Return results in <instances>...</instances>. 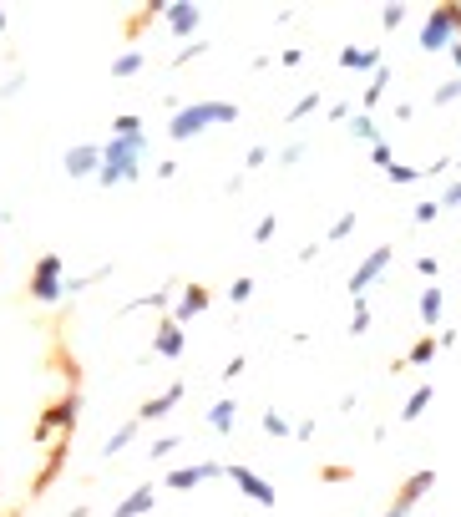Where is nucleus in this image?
<instances>
[{"label":"nucleus","instance_id":"nucleus-10","mask_svg":"<svg viewBox=\"0 0 461 517\" xmlns=\"http://www.w3.org/2000/svg\"><path fill=\"white\" fill-rule=\"evenodd\" d=\"M340 66H345V71H370V77H375V71H380V51H370V46H345V51H340Z\"/></svg>","mask_w":461,"mask_h":517},{"label":"nucleus","instance_id":"nucleus-4","mask_svg":"<svg viewBox=\"0 0 461 517\" xmlns=\"http://www.w3.org/2000/svg\"><path fill=\"white\" fill-rule=\"evenodd\" d=\"M61 269H66V264H61L56 254H46V259L36 264V279H31V294H36V300H41V305H56V300H61Z\"/></svg>","mask_w":461,"mask_h":517},{"label":"nucleus","instance_id":"nucleus-27","mask_svg":"<svg viewBox=\"0 0 461 517\" xmlns=\"http://www.w3.org/2000/svg\"><path fill=\"white\" fill-rule=\"evenodd\" d=\"M456 97H461V77H451V82L436 87V107H446V102H456Z\"/></svg>","mask_w":461,"mask_h":517},{"label":"nucleus","instance_id":"nucleus-33","mask_svg":"<svg viewBox=\"0 0 461 517\" xmlns=\"http://www.w3.org/2000/svg\"><path fill=\"white\" fill-rule=\"evenodd\" d=\"M228 294H234V305H244L249 294H254V279H234V289H228Z\"/></svg>","mask_w":461,"mask_h":517},{"label":"nucleus","instance_id":"nucleus-19","mask_svg":"<svg viewBox=\"0 0 461 517\" xmlns=\"http://www.w3.org/2000/svg\"><path fill=\"white\" fill-rule=\"evenodd\" d=\"M426 406H431V386H416V391L406 396V406H401V421H416Z\"/></svg>","mask_w":461,"mask_h":517},{"label":"nucleus","instance_id":"nucleus-20","mask_svg":"<svg viewBox=\"0 0 461 517\" xmlns=\"http://www.w3.org/2000/svg\"><path fill=\"white\" fill-rule=\"evenodd\" d=\"M137 71H142V51H122L112 61V77H137Z\"/></svg>","mask_w":461,"mask_h":517},{"label":"nucleus","instance_id":"nucleus-24","mask_svg":"<svg viewBox=\"0 0 461 517\" xmlns=\"http://www.w3.org/2000/svg\"><path fill=\"white\" fill-rule=\"evenodd\" d=\"M320 102H325V97H320V92H310V97H299V102H294V107H289V122H299V117H310V112H315V107H320Z\"/></svg>","mask_w":461,"mask_h":517},{"label":"nucleus","instance_id":"nucleus-15","mask_svg":"<svg viewBox=\"0 0 461 517\" xmlns=\"http://www.w3.org/2000/svg\"><path fill=\"white\" fill-rule=\"evenodd\" d=\"M178 401H183V386H168L158 401H147V406H142V421H158V416H168Z\"/></svg>","mask_w":461,"mask_h":517},{"label":"nucleus","instance_id":"nucleus-37","mask_svg":"<svg viewBox=\"0 0 461 517\" xmlns=\"http://www.w3.org/2000/svg\"><path fill=\"white\" fill-rule=\"evenodd\" d=\"M446 203H451V208H461V183H451V188H446Z\"/></svg>","mask_w":461,"mask_h":517},{"label":"nucleus","instance_id":"nucleus-26","mask_svg":"<svg viewBox=\"0 0 461 517\" xmlns=\"http://www.w3.org/2000/svg\"><path fill=\"white\" fill-rule=\"evenodd\" d=\"M355 224H360V218H355V213H340V218H335V224H330V239H345V234H355Z\"/></svg>","mask_w":461,"mask_h":517},{"label":"nucleus","instance_id":"nucleus-3","mask_svg":"<svg viewBox=\"0 0 461 517\" xmlns=\"http://www.w3.org/2000/svg\"><path fill=\"white\" fill-rule=\"evenodd\" d=\"M456 31H461V11H456V6H441V11H431V21L421 26V46H426V51H451V46H456Z\"/></svg>","mask_w":461,"mask_h":517},{"label":"nucleus","instance_id":"nucleus-11","mask_svg":"<svg viewBox=\"0 0 461 517\" xmlns=\"http://www.w3.org/2000/svg\"><path fill=\"white\" fill-rule=\"evenodd\" d=\"M431 487H436V472H431V467H421V472H411V477L401 482V502H406V507H416Z\"/></svg>","mask_w":461,"mask_h":517},{"label":"nucleus","instance_id":"nucleus-23","mask_svg":"<svg viewBox=\"0 0 461 517\" xmlns=\"http://www.w3.org/2000/svg\"><path fill=\"white\" fill-rule=\"evenodd\" d=\"M436 350H441V340H421V345L406 355V365H426V360H436Z\"/></svg>","mask_w":461,"mask_h":517},{"label":"nucleus","instance_id":"nucleus-14","mask_svg":"<svg viewBox=\"0 0 461 517\" xmlns=\"http://www.w3.org/2000/svg\"><path fill=\"white\" fill-rule=\"evenodd\" d=\"M168 21H173L178 36H193L198 21H203V11H198V6H168Z\"/></svg>","mask_w":461,"mask_h":517},{"label":"nucleus","instance_id":"nucleus-30","mask_svg":"<svg viewBox=\"0 0 461 517\" xmlns=\"http://www.w3.org/2000/svg\"><path fill=\"white\" fill-rule=\"evenodd\" d=\"M386 173H391L396 183H416V178H421V168H411V163H391Z\"/></svg>","mask_w":461,"mask_h":517},{"label":"nucleus","instance_id":"nucleus-7","mask_svg":"<svg viewBox=\"0 0 461 517\" xmlns=\"http://www.w3.org/2000/svg\"><path fill=\"white\" fill-rule=\"evenodd\" d=\"M386 264H391V249H370V259L350 274V294H355V300H360V294H365L380 274H386Z\"/></svg>","mask_w":461,"mask_h":517},{"label":"nucleus","instance_id":"nucleus-8","mask_svg":"<svg viewBox=\"0 0 461 517\" xmlns=\"http://www.w3.org/2000/svg\"><path fill=\"white\" fill-rule=\"evenodd\" d=\"M223 467L218 462H198V467H178V472H168V487L173 492H188V487H198V482H208V477H218Z\"/></svg>","mask_w":461,"mask_h":517},{"label":"nucleus","instance_id":"nucleus-1","mask_svg":"<svg viewBox=\"0 0 461 517\" xmlns=\"http://www.w3.org/2000/svg\"><path fill=\"white\" fill-rule=\"evenodd\" d=\"M218 122H239V107H234V102H193V107H178V112L168 117V132H173V142H188V137H198L203 127H218Z\"/></svg>","mask_w":461,"mask_h":517},{"label":"nucleus","instance_id":"nucleus-5","mask_svg":"<svg viewBox=\"0 0 461 517\" xmlns=\"http://www.w3.org/2000/svg\"><path fill=\"white\" fill-rule=\"evenodd\" d=\"M102 158H107V147H102V142H82V147H71V153H66V173H71V178L102 173Z\"/></svg>","mask_w":461,"mask_h":517},{"label":"nucleus","instance_id":"nucleus-9","mask_svg":"<svg viewBox=\"0 0 461 517\" xmlns=\"http://www.w3.org/2000/svg\"><path fill=\"white\" fill-rule=\"evenodd\" d=\"M203 310H208V289H203V284H188V289H183V300H178V310H173V320H178V325H188V320H193V315H203Z\"/></svg>","mask_w":461,"mask_h":517},{"label":"nucleus","instance_id":"nucleus-35","mask_svg":"<svg viewBox=\"0 0 461 517\" xmlns=\"http://www.w3.org/2000/svg\"><path fill=\"white\" fill-rule=\"evenodd\" d=\"M380 21H386V26H391V31H396V26H401V21H406V6H386V11H380Z\"/></svg>","mask_w":461,"mask_h":517},{"label":"nucleus","instance_id":"nucleus-18","mask_svg":"<svg viewBox=\"0 0 461 517\" xmlns=\"http://www.w3.org/2000/svg\"><path fill=\"white\" fill-rule=\"evenodd\" d=\"M132 436H137V421L117 426V431L107 436V447H102V457H117V452H127V447H132Z\"/></svg>","mask_w":461,"mask_h":517},{"label":"nucleus","instance_id":"nucleus-28","mask_svg":"<svg viewBox=\"0 0 461 517\" xmlns=\"http://www.w3.org/2000/svg\"><path fill=\"white\" fill-rule=\"evenodd\" d=\"M436 218H441V203H436V198L416 203V224H436Z\"/></svg>","mask_w":461,"mask_h":517},{"label":"nucleus","instance_id":"nucleus-31","mask_svg":"<svg viewBox=\"0 0 461 517\" xmlns=\"http://www.w3.org/2000/svg\"><path fill=\"white\" fill-rule=\"evenodd\" d=\"M370 163H375V168H391L396 158H391V147H386V142H375V147H370Z\"/></svg>","mask_w":461,"mask_h":517},{"label":"nucleus","instance_id":"nucleus-38","mask_svg":"<svg viewBox=\"0 0 461 517\" xmlns=\"http://www.w3.org/2000/svg\"><path fill=\"white\" fill-rule=\"evenodd\" d=\"M386 517H411V507H406V502H396V507H391Z\"/></svg>","mask_w":461,"mask_h":517},{"label":"nucleus","instance_id":"nucleus-2","mask_svg":"<svg viewBox=\"0 0 461 517\" xmlns=\"http://www.w3.org/2000/svg\"><path fill=\"white\" fill-rule=\"evenodd\" d=\"M142 147H147V137L137 132V137H112L107 142V158H102V183L107 188H117V183H127V178H137V168H142Z\"/></svg>","mask_w":461,"mask_h":517},{"label":"nucleus","instance_id":"nucleus-36","mask_svg":"<svg viewBox=\"0 0 461 517\" xmlns=\"http://www.w3.org/2000/svg\"><path fill=\"white\" fill-rule=\"evenodd\" d=\"M436 269H441L436 259H416V274H421V279H436Z\"/></svg>","mask_w":461,"mask_h":517},{"label":"nucleus","instance_id":"nucleus-29","mask_svg":"<svg viewBox=\"0 0 461 517\" xmlns=\"http://www.w3.org/2000/svg\"><path fill=\"white\" fill-rule=\"evenodd\" d=\"M112 127H117V137H137V132H142V117H132V112H127V117H117Z\"/></svg>","mask_w":461,"mask_h":517},{"label":"nucleus","instance_id":"nucleus-39","mask_svg":"<svg viewBox=\"0 0 461 517\" xmlns=\"http://www.w3.org/2000/svg\"><path fill=\"white\" fill-rule=\"evenodd\" d=\"M451 61H456V77H461V41L451 46Z\"/></svg>","mask_w":461,"mask_h":517},{"label":"nucleus","instance_id":"nucleus-32","mask_svg":"<svg viewBox=\"0 0 461 517\" xmlns=\"http://www.w3.org/2000/svg\"><path fill=\"white\" fill-rule=\"evenodd\" d=\"M350 330H355V335H365V330H370V310H365V305H355V315H350Z\"/></svg>","mask_w":461,"mask_h":517},{"label":"nucleus","instance_id":"nucleus-40","mask_svg":"<svg viewBox=\"0 0 461 517\" xmlns=\"http://www.w3.org/2000/svg\"><path fill=\"white\" fill-rule=\"evenodd\" d=\"M0 26H6V11H0Z\"/></svg>","mask_w":461,"mask_h":517},{"label":"nucleus","instance_id":"nucleus-12","mask_svg":"<svg viewBox=\"0 0 461 517\" xmlns=\"http://www.w3.org/2000/svg\"><path fill=\"white\" fill-rule=\"evenodd\" d=\"M152 345H158V355L178 360V355H183V325H178V320H163V330H158V340H152Z\"/></svg>","mask_w":461,"mask_h":517},{"label":"nucleus","instance_id":"nucleus-34","mask_svg":"<svg viewBox=\"0 0 461 517\" xmlns=\"http://www.w3.org/2000/svg\"><path fill=\"white\" fill-rule=\"evenodd\" d=\"M274 229H279V224H274V213H269V218H259V229H254V239H259V244H269V239H274Z\"/></svg>","mask_w":461,"mask_h":517},{"label":"nucleus","instance_id":"nucleus-25","mask_svg":"<svg viewBox=\"0 0 461 517\" xmlns=\"http://www.w3.org/2000/svg\"><path fill=\"white\" fill-rule=\"evenodd\" d=\"M264 431H269V436H294V426H289L279 411H264Z\"/></svg>","mask_w":461,"mask_h":517},{"label":"nucleus","instance_id":"nucleus-16","mask_svg":"<svg viewBox=\"0 0 461 517\" xmlns=\"http://www.w3.org/2000/svg\"><path fill=\"white\" fill-rule=\"evenodd\" d=\"M234 421H239V406H234V401H213V406H208V426H213V431H234Z\"/></svg>","mask_w":461,"mask_h":517},{"label":"nucleus","instance_id":"nucleus-6","mask_svg":"<svg viewBox=\"0 0 461 517\" xmlns=\"http://www.w3.org/2000/svg\"><path fill=\"white\" fill-rule=\"evenodd\" d=\"M223 472H228V482H234V487H239L249 502H259V507H274V487H269L264 477H254L249 467H223Z\"/></svg>","mask_w":461,"mask_h":517},{"label":"nucleus","instance_id":"nucleus-22","mask_svg":"<svg viewBox=\"0 0 461 517\" xmlns=\"http://www.w3.org/2000/svg\"><path fill=\"white\" fill-rule=\"evenodd\" d=\"M386 82H391V71L380 66L375 77H370V87H365V107H375V102H380V92H386Z\"/></svg>","mask_w":461,"mask_h":517},{"label":"nucleus","instance_id":"nucleus-17","mask_svg":"<svg viewBox=\"0 0 461 517\" xmlns=\"http://www.w3.org/2000/svg\"><path fill=\"white\" fill-rule=\"evenodd\" d=\"M441 305H446V300H441V289L431 284V289L421 294V305H416V310H421V325H426V330H431V325L441 320Z\"/></svg>","mask_w":461,"mask_h":517},{"label":"nucleus","instance_id":"nucleus-13","mask_svg":"<svg viewBox=\"0 0 461 517\" xmlns=\"http://www.w3.org/2000/svg\"><path fill=\"white\" fill-rule=\"evenodd\" d=\"M152 502H158V492H152V487H137L122 507H112V517H142V512H152Z\"/></svg>","mask_w":461,"mask_h":517},{"label":"nucleus","instance_id":"nucleus-21","mask_svg":"<svg viewBox=\"0 0 461 517\" xmlns=\"http://www.w3.org/2000/svg\"><path fill=\"white\" fill-rule=\"evenodd\" d=\"M350 132H355V137H360V142H370V147H375V142H380V137H375V122H370V117H365V112H355V117H350Z\"/></svg>","mask_w":461,"mask_h":517}]
</instances>
